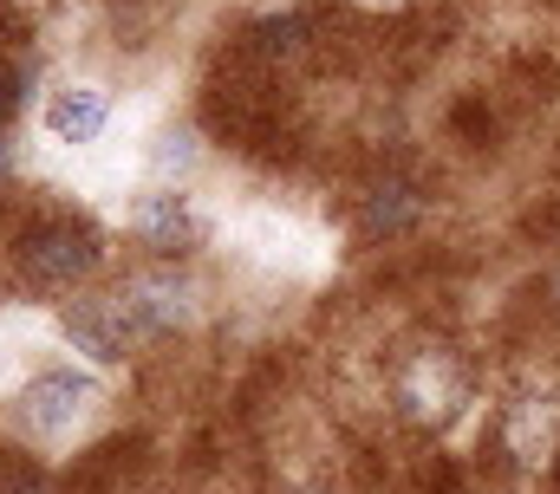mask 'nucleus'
Returning a JSON list of instances; mask_svg holds the SVG:
<instances>
[{"label": "nucleus", "mask_w": 560, "mask_h": 494, "mask_svg": "<svg viewBox=\"0 0 560 494\" xmlns=\"http://www.w3.org/2000/svg\"><path fill=\"white\" fill-rule=\"evenodd\" d=\"M411 215H418V196L392 183V189H378V196H372L365 228H372V235H398V228H411Z\"/></svg>", "instance_id": "obj_9"}, {"label": "nucleus", "mask_w": 560, "mask_h": 494, "mask_svg": "<svg viewBox=\"0 0 560 494\" xmlns=\"http://www.w3.org/2000/svg\"><path fill=\"white\" fill-rule=\"evenodd\" d=\"M255 52L293 59V52H300V20H268V26H255Z\"/></svg>", "instance_id": "obj_11"}, {"label": "nucleus", "mask_w": 560, "mask_h": 494, "mask_svg": "<svg viewBox=\"0 0 560 494\" xmlns=\"http://www.w3.org/2000/svg\"><path fill=\"white\" fill-rule=\"evenodd\" d=\"M196 163V137L189 130H163L156 143H150V169L156 176H176V169H189Z\"/></svg>", "instance_id": "obj_10"}, {"label": "nucleus", "mask_w": 560, "mask_h": 494, "mask_svg": "<svg viewBox=\"0 0 560 494\" xmlns=\"http://www.w3.org/2000/svg\"><path fill=\"white\" fill-rule=\"evenodd\" d=\"M138 235L150 247H163V254H176V247H196L209 235V222H202V209L189 202V196H176V189H156V196H143L138 202Z\"/></svg>", "instance_id": "obj_3"}, {"label": "nucleus", "mask_w": 560, "mask_h": 494, "mask_svg": "<svg viewBox=\"0 0 560 494\" xmlns=\"http://www.w3.org/2000/svg\"><path fill=\"white\" fill-rule=\"evenodd\" d=\"M20 267H26L33 286H72V280H85L98 267V235L72 228V222H52V228H39L20 247Z\"/></svg>", "instance_id": "obj_2"}, {"label": "nucleus", "mask_w": 560, "mask_h": 494, "mask_svg": "<svg viewBox=\"0 0 560 494\" xmlns=\"http://www.w3.org/2000/svg\"><path fill=\"white\" fill-rule=\"evenodd\" d=\"M105 124H112V105H105V92H92V85H66V92H52L46 98V137L52 143H98L105 137Z\"/></svg>", "instance_id": "obj_4"}, {"label": "nucleus", "mask_w": 560, "mask_h": 494, "mask_svg": "<svg viewBox=\"0 0 560 494\" xmlns=\"http://www.w3.org/2000/svg\"><path fill=\"white\" fill-rule=\"evenodd\" d=\"M98 403V384L85 377V370H39L33 384H20V423L33 430V436H66L85 410Z\"/></svg>", "instance_id": "obj_1"}, {"label": "nucleus", "mask_w": 560, "mask_h": 494, "mask_svg": "<svg viewBox=\"0 0 560 494\" xmlns=\"http://www.w3.org/2000/svg\"><path fill=\"white\" fill-rule=\"evenodd\" d=\"M365 7H398V0H365Z\"/></svg>", "instance_id": "obj_12"}, {"label": "nucleus", "mask_w": 560, "mask_h": 494, "mask_svg": "<svg viewBox=\"0 0 560 494\" xmlns=\"http://www.w3.org/2000/svg\"><path fill=\"white\" fill-rule=\"evenodd\" d=\"M66 339H72V352H85V358H98V365H118L131 326L118 319V299H112V306H72V313H66Z\"/></svg>", "instance_id": "obj_6"}, {"label": "nucleus", "mask_w": 560, "mask_h": 494, "mask_svg": "<svg viewBox=\"0 0 560 494\" xmlns=\"http://www.w3.org/2000/svg\"><path fill=\"white\" fill-rule=\"evenodd\" d=\"M555 436H560L555 403H522V410L509 416V456H515V462H548V456H555Z\"/></svg>", "instance_id": "obj_8"}, {"label": "nucleus", "mask_w": 560, "mask_h": 494, "mask_svg": "<svg viewBox=\"0 0 560 494\" xmlns=\"http://www.w3.org/2000/svg\"><path fill=\"white\" fill-rule=\"evenodd\" d=\"M118 319L131 332H163V326H183L189 319V286L176 280H131L118 293Z\"/></svg>", "instance_id": "obj_5"}, {"label": "nucleus", "mask_w": 560, "mask_h": 494, "mask_svg": "<svg viewBox=\"0 0 560 494\" xmlns=\"http://www.w3.org/2000/svg\"><path fill=\"white\" fill-rule=\"evenodd\" d=\"M456 397H463V384H456L450 358H423L418 377L405 384V410H411V416H423V423H443V416L456 410Z\"/></svg>", "instance_id": "obj_7"}]
</instances>
